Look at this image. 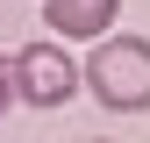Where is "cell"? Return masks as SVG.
<instances>
[{
  "label": "cell",
  "instance_id": "6da1fadb",
  "mask_svg": "<svg viewBox=\"0 0 150 143\" xmlns=\"http://www.w3.org/2000/svg\"><path fill=\"white\" fill-rule=\"evenodd\" d=\"M79 79L93 86V100L107 115H143L150 107V36H107Z\"/></svg>",
  "mask_w": 150,
  "mask_h": 143
},
{
  "label": "cell",
  "instance_id": "7a4b0ae2",
  "mask_svg": "<svg viewBox=\"0 0 150 143\" xmlns=\"http://www.w3.org/2000/svg\"><path fill=\"white\" fill-rule=\"evenodd\" d=\"M7 64H14V100H29V107H64L79 93V64L57 43H22Z\"/></svg>",
  "mask_w": 150,
  "mask_h": 143
},
{
  "label": "cell",
  "instance_id": "3957f363",
  "mask_svg": "<svg viewBox=\"0 0 150 143\" xmlns=\"http://www.w3.org/2000/svg\"><path fill=\"white\" fill-rule=\"evenodd\" d=\"M115 7H122V0H43V22H50V36L93 43V36L115 29Z\"/></svg>",
  "mask_w": 150,
  "mask_h": 143
},
{
  "label": "cell",
  "instance_id": "277c9868",
  "mask_svg": "<svg viewBox=\"0 0 150 143\" xmlns=\"http://www.w3.org/2000/svg\"><path fill=\"white\" fill-rule=\"evenodd\" d=\"M14 107V64H7V50H0V115Z\"/></svg>",
  "mask_w": 150,
  "mask_h": 143
},
{
  "label": "cell",
  "instance_id": "5b68a950",
  "mask_svg": "<svg viewBox=\"0 0 150 143\" xmlns=\"http://www.w3.org/2000/svg\"><path fill=\"white\" fill-rule=\"evenodd\" d=\"M93 143H107V136H93Z\"/></svg>",
  "mask_w": 150,
  "mask_h": 143
}]
</instances>
